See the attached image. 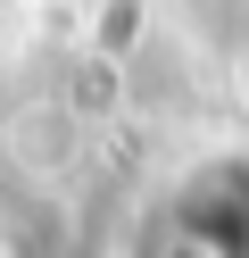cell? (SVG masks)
Returning <instances> with one entry per match:
<instances>
[{
  "instance_id": "1",
  "label": "cell",
  "mask_w": 249,
  "mask_h": 258,
  "mask_svg": "<svg viewBox=\"0 0 249 258\" xmlns=\"http://www.w3.org/2000/svg\"><path fill=\"white\" fill-rule=\"evenodd\" d=\"M158 258H249V142L208 150L166 191Z\"/></svg>"
}]
</instances>
